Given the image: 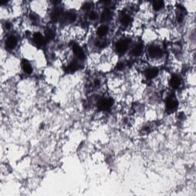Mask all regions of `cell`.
Wrapping results in <instances>:
<instances>
[{
	"label": "cell",
	"mask_w": 196,
	"mask_h": 196,
	"mask_svg": "<svg viewBox=\"0 0 196 196\" xmlns=\"http://www.w3.org/2000/svg\"><path fill=\"white\" fill-rule=\"evenodd\" d=\"M170 85L172 86V87L173 88H178L179 87L180 84H181V80L178 76H172V78L170 79Z\"/></svg>",
	"instance_id": "9"
},
{
	"label": "cell",
	"mask_w": 196,
	"mask_h": 196,
	"mask_svg": "<svg viewBox=\"0 0 196 196\" xmlns=\"http://www.w3.org/2000/svg\"><path fill=\"white\" fill-rule=\"evenodd\" d=\"M22 68L24 71L25 73H27V74H31V72H32V68H31V64L28 63V62L23 63Z\"/></svg>",
	"instance_id": "17"
},
{
	"label": "cell",
	"mask_w": 196,
	"mask_h": 196,
	"mask_svg": "<svg viewBox=\"0 0 196 196\" xmlns=\"http://www.w3.org/2000/svg\"><path fill=\"white\" fill-rule=\"evenodd\" d=\"M64 19L68 21V22H74L77 19V15L75 13L73 12H69V13H67L64 17Z\"/></svg>",
	"instance_id": "13"
},
{
	"label": "cell",
	"mask_w": 196,
	"mask_h": 196,
	"mask_svg": "<svg viewBox=\"0 0 196 196\" xmlns=\"http://www.w3.org/2000/svg\"><path fill=\"white\" fill-rule=\"evenodd\" d=\"M128 47V42L126 40H120L116 44V51L120 53V54H123L126 52V49Z\"/></svg>",
	"instance_id": "1"
},
{
	"label": "cell",
	"mask_w": 196,
	"mask_h": 196,
	"mask_svg": "<svg viewBox=\"0 0 196 196\" xmlns=\"http://www.w3.org/2000/svg\"><path fill=\"white\" fill-rule=\"evenodd\" d=\"M91 6H92V5H91V2H86V3L84 5V9H86V10H88V9H90V8H91Z\"/></svg>",
	"instance_id": "23"
},
{
	"label": "cell",
	"mask_w": 196,
	"mask_h": 196,
	"mask_svg": "<svg viewBox=\"0 0 196 196\" xmlns=\"http://www.w3.org/2000/svg\"><path fill=\"white\" fill-rule=\"evenodd\" d=\"M112 17V13L111 11L108 9V8H106L103 11V13L101 14V20L103 22H107L110 19H111Z\"/></svg>",
	"instance_id": "10"
},
{
	"label": "cell",
	"mask_w": 196,
	"mask_h": 196,
	"mask_svg": "<svg viewBox=\"0 0 196 196\" xmlns=\"http://www.w3.org/2000/svg\"><path fill=\"white\" fill-rule=\"evenodd\" d=\"M107 27L106 25H101L97 29V35H99L100 37H103V36L106 35V34L107 33Z\"/></svg>",
	"instance_id": "15"
},
{
	"label": "cell",
	"mask_w": 196,
	"mask_h": 196,
	"mask_svg": "<svg viewBox=\"0 0 196 196\" xmlns=\"http://www.w3.org/2000/svg\"><path fill=\"white\" fill-rule=\"evenodd\" d=\"M106 45H107V43H106V41H104V40L97 39L95 41V45L97 46V47H99V48H103V47H105Z\"/></svg>",
	"instance_id": "18"
},
{
	"label": "cell",
	"mask_w": 196,
	"mask_h": 196,
	"mask_svg": "<svg viewBox=\"0 0 196 196\" xmlns=\"http://www.w3.org/2000/svg\"><path fill=\"white\" fill-rule=\"evenodd\" d=\"M149 55L152 58H158L159 56H161L163 54V51L159 47L156 45H152L149 47Z\"/></svg>",
	"instance_id": "2"
},
{
	"label": "cell",
	"mask_w": 196,
	"mask_h": 196,
	"mask_svg": "<svg viewBox=\"0 0 196 196\" xmlns=\"http://www.w3.org/2000/svg\"><path fill=\"white\" fill-rule=\"evenodd\" d=\"M73 52L75 53V54L76 55V57L78 59H83L84 58V52L81 49V47H80L77 45H75L73 47Z\"/></svg>",
	"instance_id": "5"
},
{
	"label": "cell",
	"mask_w": 196,
	"mask_h": 196,
	"mask_svg": "<svg viewBox=\"0 0 196 196\" xmlns=\"http://www.w3.org/2000/svg\"><path fill=\"white\" fill-rule=\"evenodd\" d=\"M68 68V70H70V71H71V72H73V71H75V70L78 68V64H77V62H72Z\"/></svg>",
	"instance_id": "19"
},
{
	"label": "cell",
	"mask_w": 196,
	"mask_h": 196,
	"mask_svg": "<svg viewBox=\"0 0 196 196\" xmlns=\"http://www.w3.org/2000/svg\"><path fill=\"white\" fill-rule=\"evenodd\" d=\"M17 45V39L16 38L13 36V35H10L6 40V47L8 49H13Z\"/></svg>",
	"instance_id": "4"
},
{
	"label": "cell",
	"mask_w": 196,
	"mask_h": 196,
	"mask_svg": "<svg viewBox=\"0 0 196 196\" xmlns=\"http://www.w3.org/2000/svg\"><path fill=\"white\" fill-rule=\"evenodd\" d=\"M46 36H47V38H50V39L54 37V31H53V30H52V29H48V30H47V31H46Z\"/></svg>",
	"instance_id": "20"
},
{
	"label": "cell",
	"mask_w": 196,
	"mask_h": 196,
	"mask_svg": "<svg viewBox=\"0 0 196 196\" xmlns=\"http://www.w3.org/2000/svg\"><path fill=\"white\" fill-rule=\"evenodd\" d=\"M142 49H143V47H142V45L141 44H137L132 49V54L134 56L140 55L142 54Z\"/></svg>",
	"instance_id": "12"
},
{
	"label": "cell",
	"mask_w": 196,
	"mask_h": 196,
	"mask_svg": "<svg viewBox=\"0 0 196 196\" xmlns=\"http://www.w3.org/2000/svg\"><path fill=\"white\" fill-rule=\"evenodd\" d=\"M120 22L123 25H128L131 22V18L129 15L124 14L120 17Z\"/></svg>",
	"instance_id": "14"
},
{
	"label": "cell",
	"mask_w": 196,
	"mask_h": 196,
	"mask_svg": "<svg viewBox=\"0 0 196 196\" xmlns=\"http://www.w3.org/2000/svg\"><path fill=\"white\" fill-rule=\"evenodd\" d=\"M176 107H177V101L174 98L169 97L166 102V108L169 110H172L176 109Z\"/></svg>",
	"instance_id": "7"
},
{
	"label": "cell",
	"mask_w": 196,
	"mask_h": 196,
	"mask_svg": "<svg viewBox=\"0 0 196 196\" xmlns=\"http://www.w3.org/2000/svg\"><path fill=\"white\" fill-rule=\"evenodd\" d=\"M97 15L95 12H91L90 14H89V18H90L91 20H95V19H97Z\"/></svg>",
	"instance_id": "21"
},
{
	"label": "cell",
	"mask_w": 196,
	"mask_h": 196,
	"mask_svg": "<svg viewBox=\"0 0 196 196\" xmlns=\"http://www.w3.org/2000/svg\"><path fill=\"white\" fill-rule=\"evenodd\" d=\"M113 100L111 99H107V98H103V99L100 100L98 102V107L100 110H107L111 107Z\"/></svg>",
	"instance_id": "3"
},
{
	"label": "cell",
	"mask_w": 196,
	"mask_h": 196,
	"mask_svg": "<svg viewBox=\"0 0 196 196\" xmlns=\"http://www.w3.org/2000/svg\"><path fill=\"white\" fill-rule=\"evenodd\" d=\"M158 75V70L155 68H151L147 69V70L146 71V77L149 79H153L154 77H156V75Z\"/></svg>",
	"instance_id": "8"
},
{
	"label": "cell",
	"mask_w": 196,
	"mask_h": 196,
	"mask_svg": "<svg viewBox=\"0 0 196 196\" xmlns=\"http://www.w3.org/2000/svg\"><path fill=\"white\" fill-rule=\"evenodd\" d=\"M163 5H164V3H163V1H155V2H153V7L156 11L160 10L163 7Z\"/></svg>",
	"instance_id": "16"
},
{
	"label": "cell",
	"mask_w": 196,
	"mask_h": 196,
	"mask_svg": "<svg viewBox=\"0 0 196 196\" xmlns=\"http://www.w3.org/2000/svg\"><path fill=\"white\" fill-rule=\"evenodd\" d=\"M62 12L59 8H54L52 13V19L54 21H58L61 19V17Z\"/></svg>",
	"instance_id": "11"
},
{
	"label": "cell",
	"mask_w": 196,
	"mask_h": 196,
	"mask_svg": "<svg viewBox=\"0 0 196 196\" xmlns=\"http://www.w3.org/2000/svg\"><path fill=\"white\" fill-rule=\"evenodd\" d=\"M29 17H30V20H31L33 23H36L38 22V19H37V17H36V15H35L31 14Z\"/></svg>",
	"instance_id": "22"
},
{
	"label": "cell",
	"mask_w": 196,
	"mask_h": 196,
	"mask_svg": "<svg viewBox=\"0 0 196 196\" xmlns=\"http://www.w3.org/2000/svg\"><path fill=\"white\" fill-rule=\"evenodd\" d=\"M33 41L38 46L43 45L45 43V39H44L43 36L40 33H35L33 35Z\"/></svg>",
	"instance_id": "6"
}]
</instances>
